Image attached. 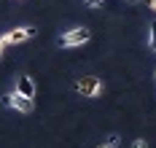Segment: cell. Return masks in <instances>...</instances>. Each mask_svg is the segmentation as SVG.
<instances>
[{"label":"cell","instance_id":"obj_1","mask_svg":"<svg viewBox=\"0 0 156 148\" xmlns=\"http://www.w3.org/2000/svg\"><path fill=\"white\" fill-rule=\"evenodd\" d=\"M38 35V27H32V24H24V27H14V30H8V33L0 35V43L3 46H19V43H27Z\"/></svg>","mask_w":156,"mask_h":148},{"label":"cell","instance_id":"obj_2","mask_svg":"<svg viewBox=\"0 0 156 148\" xmlns=\"http://www.w3.org/2000/svg\"><path fill=\"white\" fill-rule=\"evenodd\" d=\"M89 41H92V33L86 27H73V30L59 35V46L62 49H78V46H86Z\"/></svg>","mask_w":156,"mask_h":148},{"label":"cell","instance_id":"obj_3","mask_svg":"<svg viewBox=\"0 0 156 148\" xmlns=\"http://www.w3.org/2000/svg\"><path fill=\"white\" fill-rule=\"evenodd\" d=\"M102 89H105V83L100 81L97 76H81V78L76 81V92L81 94V97H86V100L100 97V94H102Z\"/></svg>","mask_w":156,"mask_h":148},{"label":"cell","instance_id":"obj_4","mask_svg":"<svg viewBox=\"0 0 156 148\" xmlns=\"http://www.w3.org/2000/svg\"><path fill=\"white\" fill-rule=\"evenodd\" d=\"M3 105L5 108H11V111H16V113H32V108H35V100L24 97V94H19V92H8L5 97H3Z\"/></svg>","mask_w":156,"mask_h":148},{"label":"cell","instance_id":"obj_5","mask_svg":"<svg viewBox=\"0 0 156 148\" xmlns=\"http://www.w3.org/2000/svg\"><path fill=\"white\" fill-rule=\"evenodd\" d=\"M19 94H24V97L35 100V94H38V89H35V81H32L30 76H19L16 78V86H14Z\"/></svg>","mask_w":156,"mask_h":148},{"label":"cell","instance_id":"obj_6","mask_svg":"<svg viewBox=\"0 0 156 148\" xmlns=\"http://www.w3.org/2000/svg\"><path fill=\"white\" fill-rule=\"evenodd\" d=\"M119 143H121L119 135H108V140H105L102 146H97V148H119Z\"/></svg>","mask_w":156,"mask_h":148},{"label":"cell","instance_id":"obj_7","mask_svg":"<svg viewBox=\"0 0 156 148\" xmlns=\"http://www.w3.org/2000/svg\"><path fill=\"white\" fill-rule=\"evenodd\" d=\"M148 49L156 51V35H154V33H148Z\"/></svg>","mask_w":156,"mask_h":148},{"label":"cell","instance_id":"obj_8","mask_svg":"<svg viewBox=\"0 0 156 148\" xmlns=\"http://www.w3.org/2000/svg\"><path fill=\"white\" fill-rule=\"evenodd\" d=\"M83 3H86V5H89V8H100V5H102V3H105V0H83Z\"/></svg>","mask_w":156,"mask_h":148},{"label":"cell","instance_id":"obj_9","mask_svg":"<svg viewBox=\"0 0 156 148\" xmlns=\"http://www.w3.org/2000/svg\"><path fill=\"white\" fill-rule=\"evenodd\" d=\"M132 148H148V143H145V140H143V137H137V140H135V143H132Z\"/></svg>","mask_w":156,"mask_h":148},{"label":"cell","instance_id":"obj_10","mask_svg":"<svg viewBox=\"0 0 156 148\" xmlns=\"http://www.w3.org/2000/svg\"><path fill=\"white\" fill-rule=\"evenodd\" d=\"M148 8H151V11H156V0H148Z\"/></svg>","mask_w":156,"mask_h":148},{"label":"cell","instance_id":"obj_11","mask_svg":"<svg viewBox=\"0 0 156 148\" xmlns=\"http://www.w3.org/2000/svg\"><path fill=\"white\" fill-rule=\"evenodd\" d=\"M3 51H5V46H3V43H0V59H3Z\"/></svg>","mask_w":156,"mask_h":148},{"label":"cell","instance_id":"obj_12","mask_svg":"<svg viewBox=\"0 0 156 148\" xmlns=\"http://www.w3.org/2000/svg\"><path fill=\"white\" fill-rule=\"evenodd\" d=\"M151 33H154V35H156V22H154V24H151Z\"/></svg>","mask_w":156,"mask_h":148},{"label":"cell","instance_id":"obj_13","mask_svg":"<svg viewBox=\"0 0 156 148\" xmlns=\"http://www.w3.org/2000/svg\"><path fill=\"white\" fill-rule=\"evenodd\" d=\"M129 3H137V0H129Z\"/></svg>","mask_w":156,"mask_h":148},{"label":"cell","instance_id":"obj_14","mask_svg":"<svg viewBox=\"0 0 156 148\" xmlns=\"http://www.w3.org/2000/svg\"><path fill=\"white\" fill-rule=\"evenodd\" d=\"M154 76H156V73H154Z\"/></svg>","mask_w":156,"mask_h":148}]
</instances>
